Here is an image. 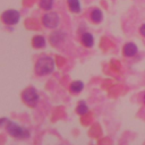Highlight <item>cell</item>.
<instances>
[{
	"label": "cell",
	"instance_id": "cell-7",
	"mask_svg": "<svg viewBox=\"0 0 145 145\" xmlns=\"http://www.w3.org/2000/svg\"><path fill=\"white\" fill-rule=\"evenodd\" d=\"M63 40H65V35L62 32H54L51 34L50 37V42L52 45H59Z\"/></svg>",
	"mask_w": 145,
	"mask_h": 145
},
{
	"label": "cell",
	"instance_id": "cell-13",
	"mask_svg": "<svg viewBox=\"0 0 145 145\" xmlns=\"http://www.w3.org/2000/svg\"><path fill=\"white\" fill-rule=\"evenodd\" d=\"M76 111H77V113L80 114V116L87 113V112H88V106H87L86 102H85V101H80V102L78 103L77 108H76Z\"/></svg>",
	"mask_w": 145,
	"mask_h": 145
},
{
	"label": "cell",
	"instance_id": "cell-6",
	"mask_svg": "<svg viewBox=\"0 0 145 145\" xmlns=\"http://www.w3.org/2000/svg\"><path fill=\"white\" fill-rule=\"evenodd\" d=\"M122 52H123L125 57L130 58V57H134V56L138 52V48H137V45H136L135 43H133V42H128V43H126V44L123 45Z\"/></svg>",
	"mask_w": 145,
	"mask_h": 145
},
{
	"label": "cell",
	"instance_id": "cell-17",
	"mask_svg": "<svg viewBox=\"0 0 145 145\" xmlns=\"http://www.w3.org/2000/svg\"><path fill=\"white\" fill-rule=\"evenodd\" d=\"M144 103H145V94H144Z\"/></svg>",
	"mask_w": 145,
	"mask_h": 145
},
{
	"label": "cell",
	"instance_id": "cell-8",
	"mask_svg": "<svg viewBox=\"0 0 145 145\" xmlns=\"http://www.w3.org/2000/svg\"><path fill=\"white\" fill-rule=\"evenodd\" d=\"M82 43L86 48H92L93 44H94V36L91 33H88V32L83 33V35H82Z\"/></svg>",
	"mask_w": 145,
	"mask_h": 145
},
{
	"label": "cell",
	"instance_id": "cell-2",
	"mask_svg": "<svg viewBox=\"0 0 145 145\" xmlns=\"http://www.w3.org/2000/svg\"><path fill=\"white\" fill-rule=\"evenodd\" d=\"M6 129H7V131L11 136H14L16 138H27L29 136V131L27 129H25L24 127L19 126L16 122H12V121H8L7 120V122H6Z\"/></svg>",
	"mask_w": 145,
	"mask_h": 145
},
{
	"label": "cell",
	"instance_id": "cell-9",
	"mask_svg": "<svg viewBox=\"0 0 145 145\" xmlns=\"http://www.w3.org/2000/svg\"><path fill=\"white\" fill-rule=\"evenodd\" d=\"M91 19H92V22L93 23H101L102 22V19H103V14H102V11L100 10V9H97V8H94L92 11H91Z\"/></svg>",
	"mask_w": 145,
	"mask_h": 145
},
{
	"label": "cell",
	"instance_id": "cell-5",
	"mask_svg": "<svg viewBox=\"0 0 145 145\" xmlns=\"http://www.w3.org/2000/svg\"><path fill=\"white\" fill-rule=\"evenodd\" d=\"M59 22H60V18H59V15L57 12H46L43 17H42V23L45 27H49V28H56L58 27L59 25Z\"/></svg>",
	"mask_w": 145,
	"mask_h": 145
},
{
	"label": "cell",
	"instance_id": "cell-1",
	"mask_svg": "<svg viewBox=\"0 0 145 145\" xmlns=\"http://www.w3.org/2000/svg\"><path fill=\"white\" fill-rule=\"evenodd\" d=\"M54 69V61L51 57H41L35 63V72L39 76L50 75Z\"/></svg>",
	"mask_w": 145,
	"mask_h": 145
},
{
	"label": "cell",
	"instance_id": "cell-3",
	"mask_svg": "<svg viewBox=\"0 0 145 145\" xmlns=\"http://www.w3.org/2000/svg\"><path fill=\"white\" fill-rule=\"evenodd\" d=\"M22 99H23V101H24L28 106L34 108V106H36V104H37V102H39L40 96H39V93L36 92V89H35L34 87H28V88H26V89L23 92Z\"/></svg>",
	"mask_w": 145,
	"mask_h": 145
},
{
	"label": "cell",
	"instance_id": "cell-4",
	"mask_svg": "<svg viewBox=\"0 0 145 145\" xmlns=\"http://www.w3.org/2000/svg\"><path fill=\"white\" fill-rule=\"evenodd\" d=\"M19 18H20V15L17 10H14V9H9V10H6L2 12L1 15V19L5 24L7 25H15L19 22Z\"/></svg>",
	"mask_w": 145,
	"mask_h": 145
},
{
	"label": "cell",
	"instance_id": "cell-16",
	"mask_svg": "<svg viewBox=\"0 0 145 145\" xmlns=\"http://www.w3.org/2000/svg\"><path fill=\"white\" fill-rule=\"evenodd\" d=\"M7 122V118H1L0 119V126H3Z\"/></svg>",
	"mask_w": 145,
	"mask_h": 145
},
{
	"label": "cell",
	"instance_id": "cell-10",
	"mask_svg": "<svg viewBox=\"0 0 145 145\" xmlns=\"http://www.w3.org/2000/svg\"><path fill=\"white\" fill-rule=\"evenodd\" d=\"M32 43H33V46L34 48L41 49V48H44L45 46V39L42 35H35L33 37V40H32Z\"/></svg>",
	"mask_w": 145,
	"mask_h": 145
},
{
	"label": "cell",
	"instance_id": "cell-12",
	"mask_svg": "<svg viewBox=\"0 0 145 145\" xmlns=\"http://www.w3.org/2000/svg\"><path fill=\"white\" fill-rule=\"evenodd\" d=\"M83 88H84V83L80 82V80H75V82H72L71 85H70V91H71L72 93H75V94L82 92Z\"/></svg>",
	"mask_w": 145,
	"mask_h": 145
},
{
	"label": "cell",
	"instance_id": "cell-14",
	"mask_svg": "<svg viewBox=\"0 0 145 145\" xmlns=\"http://www.w3.org/2000/svg\"><path fill=\"white\" fill-rule=\"evenodd\" d=\"M39 5L42 9L44 10H50L52 9V6H53V0H40L39 1Z\"/></svg>",
	"mask_w": 145,
	"mask_h": 145
},
{
	"label": "cell",
	"instance_id": "cell-11",
	"mask_svg": "<svg viewBox=\"0 0 145 145\" xmlns=\"http://www.w3.org/2000/svg\"><path fill=\"white\" fill-rule=\"evenodd\" d=\"M68 7L71 12L78 14L80 12V2L79 0H68Z\"/></svg>",
	"mask_w": 145,
	"mask_h": 145
},
{
	"label": "cell",
	"instance_id": "cell-15",
	"mask_svg": "<svg viewBox=\"0 0 145 145\" xmlns=\"http://www.w3.org/2000/svg\"><path fill=\"white\" fill-rule=\"evenodd\" d=\"M139 33L145 37V24H142L139 27Z\"/></svg>",
	"mask_w": 145,
	"mask_h": 145
}]
</instances>
